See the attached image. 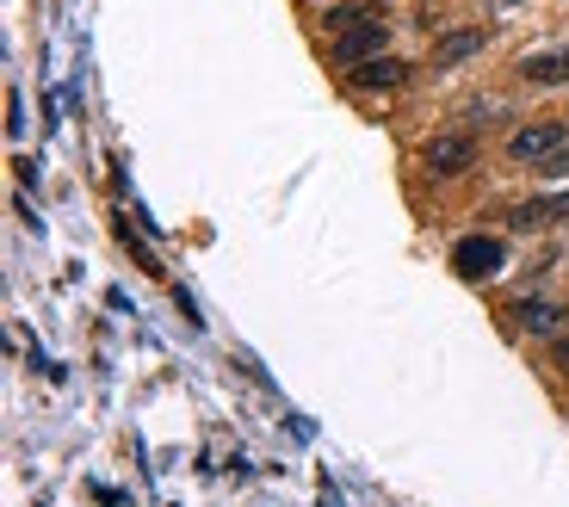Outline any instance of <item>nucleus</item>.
Masks as SVG:
<instances>
[{
  "label": "nucleus",
  "instance_id": "obj_1",
  "mask_svg": "<svg viewBox=\"0 0 569 507\" xmlns=\"http://www.w3.org/2000/svg\"><path fill=\"white\" fill-rule=\"evenodd\" d=\"M347 87H360V94H397V87H409V62L402 57H365L347 69Z\"/></svg>",
  "mask_w": 569,
  "mask_h": 507
},
{
  "label": "nucleus",
  "instance_id": "obj_2",
  "mask_svg": "<svg viewBox=\"0 0 569 507\" xmlns=\"http://www.w3.org/2000/svg\"><path fill=\"white\" fill-rule=\"evenodd\" d=\"M421 161H427V173L452 180V173H464L476 161V136L471 131H446V136H434V143L421 149Z\"/></svg>",
  "mask_w": 569,
  "mask_h": 507
},
{
  "label": "nucleus",
  "instance_id": "obj_3",
  "mask_svg": "<svg viewBox=\"0 0 569 507\" xmlns=\"http://www.w3.org/2000/svg\"><path fill=\"white\" fill-rule=\"evenodd\" d=\"M452 266H458V279H489V273L508 266V248L495 242V236H464L452 248Z\"/></svg>",
  "mask_w": 569,
  "mask_h": 507
},
{
  "label": "nucleus",
  "instance_id": "obj_4",
  "mask_svg": "<svg viewBox=\"0 0 569 507\" xmlns=\"http://www.w3.org/2000/svg\"><path fill=\"white\" fill-rule=\"evenodd\" d=\"M564 149V124H520V131L508 136V155L513 161H545V155H557Z\"/></svg>",
  "mask_w": 569,
  "mask_h": 507
},
{
  "label": "nucleus",
  "instance_id": "obj_5",
  "mask_svg": "<svg viewBox=\"0 0 569 507\" xmlns=\"http://www.w3.org/2000/svg\"><path fill=\"white\" fill-rule=\"evenodd\" d=\"M384 50H390V25H360V32H341V38H335L341 69H353V62H365V57H384Z\"/></svg>",
  "mask_w": 569,
  "mask_h": 507
},
{
  "label": "nucleus",
  "instance_id": "obj_6",
  "mask_svg": "<svg viewBox=\"0 0 569 507\" xmlns=\"http://www.w3.org/2000/svg\"><path fill=\"white\" fill-rule=\"evenodd\" d=\"M483 44H489V32H476V25H458V32H446V38H439L434 62H439V69H458V62H471Z\"/></svg>",
  "mask_w": 569,
  "mask_h": 507
},
{
  "label": "nucleus",
  "instance_id": "obj_7",
  "mask_svg": "<svg viewBox=\"0 0 569 507\" xmlns=\"http://www.w3.org/2000/svg\"><path fill=\"white\" fill-rule=\"evenodd\" d=\"M520 75L538 81V87H564L569 81V50H538V57L520 62Z\"/></svg>",
  "mask_w": 569,
  "mask_h": 507
},
{
  "label": "nucleus",
  "instance_id": "obj_8",
  "mask_svg": "<svg viewBox=\"0 0 569 507\" xmlns=\"http://www.w3.org/2000/svg\"><path fill=\"white\" fill-rule=\"evenodd\" d=\"M513 328H532V335H550V328H564V310L557 303H538V298H526V303H513Z\"/></svg>",
  "mask_w": 569,
  "mask_h": 507
},
{
  "label": "nucleus",
  "instance_id": "obj_9",
  "mask_svg": "<svg viewBox=\"0 0 569 507\" xmlns=\"http://www.w3.org/2000/svg\"><path fill=\"white\" fill-rule=\"evenodd\" d=\"M323 25L341 38V32H360V25H384V7H328Z\"/></svg>",
  "mask_w": 569,
  "mask_h": 507
},
{
  "label": "nucleus",
  "instance_id": "obj_10",
  "mask_svg": "<svg viewBox=\"0 0 569 507\" xmlns=\"http://www.w3.org/2000/svg\"><path fill=\"white\" fill-rule=\"evenodd\" d=\"M532 224H550V198H532V205L513 210V229H532Z\"/></svg>",
  "mask_w": 569,
  "mask_h": 507
},
{
  "label": "nucleus",
  "instance_id": "obj_11",
  "mask_svg": "<svg viewBox=\"0 0 569 507\" xmlns=\"http://www.w3.org/2000/svg\"><path fill=\"white\" fill-rule=\"evenodd\" d=\"M538 168H545V173H550V180H564V173H569V149H557V155H545V161H538Z\"/></svg>",
  "mask_w": 569,
  "mask_h": 507
},
{
  "label": "nucleus",
  "instance_id": "obj_12",
  "mask_svg": "<svg viewBox=\"0 0 569 507\" xmlns=\"http://www.w3.org/2000/svg\"><path fill=\"white\" fill-rule=\"evenodd\" d=\"M550 359H557V372L569 377V335H557V340H550Z\"/></svg>",
  "mask_w": 569,
  "mask_h": 507
},
{
  "label": "nucleus",
  "instance_id": "obj_13",
  "mask_svg": "<svg viewBox=\"0 0 569 507\" xmlns=\"http://www.w3.org/2000/svg\"><path fill=\"white\" fill-rule=\"evenodd\" d=\"M550 224H569V192H557V198H550Z\"/></svg>",
  "mask_w": 569,
  "mask_h": 507
}]
</instances>
